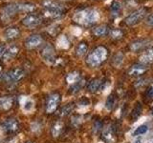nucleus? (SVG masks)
Returning <instances> with one entry per match:
<instances>
[{"instance_id":"42","label":"nucleus","mask_w":153,"mask_h":143,"mask_svg":"<svg viewBox=\"0 0 153 143\" xmlns=\"http://www.w3.org/2000/svg\"><path fill=\"white\" fill-rule=\"evenodd\" d=\"M29 143H31V142H29Z\"/></svg>"},{"instance_id":"27","label":"nucleus","mask_w":153,"mask_h":143,"mask_svg":"<svg viewBox=\"0 0 153 143\" xmlns=\"http://www.w3.org/2000/svg\"><path fill=\"white\" fill-rule=\"evenodd\" d=\"M57 44H59V46L61 48H68L69 41L65 35H60L59 39H57Z\"/></svg>"},{"instance_id":"24","label":"nucleus","mask_w":153,"mask_h":143,"mask_svg":"<svg viewBox=\"0 0 153 143\" xmlns=\"http://www.w3.org/2000/svg\"><path fill=\"white\" fill-rule=\"evenodd\" d=\"M79 73H76V72H74V73H71L69 74L68 75H67V82L70 83V84H74L76 83V81L79 80Z\"/></svg>"},{"instance_id":"22","label":"nucleus","mask_w":153,"mask_h":143,"mask_svg":"<svg viewBox=\"0 0 153 143\" xmlns=\"http://www.w3.org/2000/svg\"><path fill=\"white\" fill-rule=\"evenodd\" d=\"M108 31H109V29L107 26L102 25V26H99L97 28H95L94 33H95V35H97V36H102L104 35H106V33L108 32Z\"/></svg>"},{"instance_id":"5","label":"nucleus","mask_w":153,"mask_h":143,"mask_svg":"<svg viewBox=\"0 0 153 143\" xmlns=\"http://www.w3.org/2000/svg\"><path fill=\"white\" fill-rule=\"evenodd\" d=\"M23 76H24L23 70L19 68H16V69L9 71L8 73L5 74L4 78L7 82H16V81L20 80Z\"/></svg>"},{"instance_id":"39","label":"nucleus","mask_w":153,"mask_h":143,"mask_svg":"<svg viewBox=\"0 0 153 143\" xmlns=\"http://www.w3.org/2000/svg\"><path fill=\"white\" fill-rule=\"evenodd\" d=\"M0 143H2V140H1V138H0Z\"/></svg>"},{"instance_id":"30","label":"nucleus","mask_w":153,"mask_h":143,"mask_svg":"<svg viewBox=\"0 0 153 143\" xmlns=\"http://www.w3.org/2000/svg\"><path fill=\"white\" fill-rule=\"evenodd\" d=\"M123 54H121V52H118V54L115 55L114 58H113V64L116 67H118V66H120L123 63Z\"/></svg>"},{"instance_id":"26","label":"nucleus","mask_w":153,"mask_h":143,"mask_svg":"<svg viewBox=\"0 0 153 143\" xmlns=\"http://www.w3.org/2000/svg\"><path fill=\"white\" fill-rule=\"evenodd\" d=\"M141 113H142V105L140 102H138L137 105L135 106V108H134L133 112H132V118L133 119L138 118L139 116H140Z\"/></svg>"},{"instance_id":"33","label":"nucleus","mask_w":153,"mask_h":143,"mask_svg":"<svg viewBox=\"0 0 153 143\" xmlns=\"http://www.w3.org/2000/svg\"><path fill=\"white\" fill-rule=\"evenodd\" d=\"M102 128V123L100 121H95L94 125H93V130L95 133H98L100 129Z\"/></svg>"},{"instance_id":"13","label":"nucleus","mask_w":153,"mask_h":143,"mask_svg":"<svg viewBox=\"0 0 153 143\" xmlns=\"http://www.w3.org/2000/svg\"><path fill=\"white\" fill-rule=\"evenodd\" d=\"M100 89H103V82L100 79H94L88 85V91L91 93H96Z\"/></svg>"},{"instance_id":"2","label":"nucleus","mask_w":153,"mask_h":143,"mask_svg":"<svg viewBox=\"0 0 153 143\" xmlns=\"http://www.w3.org/2000/svg\"><path fill=\"white\" fill-rule=\"evenodd\" d=\"M108 51L105 47L100 46L94 49L87 56L86 62L90 67H98L107 59Z\"/></svg>"},{"instance_id":"35","label":"nucleus","mask_w":153,"mask_h":143,"mask_svg":"<svg viewBox=\"0 0 153 143\" xmlns=\"http://www.w3.org/2000/svg\"><path fill=\"white\" fill-rule=\"evenodd\" d=\"M39 130H40V125H39V124L36 123V122L32 124V131L37 132V131H39Z\"/></svg>"},{"instance_id":"38","label":"nucleus","mask_w":153,"mask_h":143,"mask_svg":"<svg viewBox=\"0 0 153 143\" xmlns=\"http://www.w3.org/2000/svg\"><path fill=\"white\" fill-rule=\"evenodd\" d=\"M141 142H142V139H141V138H139V139H137V140L134 141V143H141Z\"/></svg>"},{"instance_id":"28","label":"nucleus","mask_w":153,"mask_h":143,"mask_svg":"<svg viewBox=\"0 0 153 143\" xmlns=\"http://www.w3.org/2000/svg\"><path fill=\"white\" fill-rule=\"evenodd\" d=\"M148 131V127L146 125H141V126H139L135 132H134L133 135L134 136H140V135H143V133H146V132Z\"/></svg>"},{"instance_id":"4","label":"nucleus","mask_w":153,"mask_h":143,"mask_svg":"<svg viewBox=\"0 0 153 143\" xmlns=\"http://www.w3.org/2000/svg\"><path fill=\"white\" fill-rule=\"evenodd\" d=\"M60 101V97L59 94H51L47 100L46 104V112L48 114H53L59 107V104Z\"/></svg>"},{"instance_id":"34","label":"nucleus","mask_w":153,"mask_h":143,"mask_svg":"<svg viewBox=\"0 0 153 143\" xmlns=\"http://www.w3.org/2000/svg\"><path fill=\"white\" fill-rule=\"evenodd\" d=\"M146 24H147L148 26H151V27H153V13L149 14V15L147 16V18H146Z\"/></svg>"},{"instance_id":"21","label":"nucleus","mask_w":153,"mask_h":143,"mask_svg":"<svg viewBox=\"0 0 153 143\" xmlns=\"http://www.w3.org/2000/svg\"><path fill=\"white\" fill-rule=\"evenodd\" d=\"M17 10L21 12H31L33 10H35V5L29 4V3H18L16 4Z\"/></svg>"},{"instance_id":"11","label":"nucleus","mask_w":153,"mask_h":143,"mask_svg":"<svg viewBox=\"0 0 153 143\" xmlns=\"http://www.w3.org/2000/svg\"><path fill=\"white\" fill-rule=\"evenodd\" d=\"M42 42V38L37 35H31L30 37L26 40V46L28 48H36L37 46H39Z\"/></svg>"},{"instance_id":"7","label":"nucleus","mask_w":153,"mask_h":143,"mask_svg":"<svg viewBox=\"0 0 153 143\" xmlns=\"http://www.w3.org/2000/svg\"><path fill=\"white\" fill-rule=\"evenodd\" d=\"M41 56L45 61L52 63L55 60V50L51 45H47L41 52Z\"/></svg>"},{"instance_id":"41","label":"nucleus","mask_w":153,"mask_h":143,"mask_svg":"<svg viewBox=\"0 0 153 143\" xmlns=\"http://www.w3.org/2000/svg\"><path fill=\"white\" fill-rule=\"evenodd\" d=\"M152 114H153V109H152Z\"/></svg>"},{"instance_id":"17","label":"nucleus","mask_w":153,"mask_h":143,"mask_svg":"<svg viewBox=\"0 0 153 143\" xmlns=\"http://www.w3.org/2000/svg\"><path fill=\"white\" fill-rule=\"evenodd\" d=\"M20 101H21V105L24 111H26V112L32 111V109L33 108V102L31 98L26 97H21Z\"/></svg>"},{"instance_id":"40","label":"nucleus","mask_w":153,"mask_h":143,"mask_svg":"<svg viewBox=\"0 0 153 143\" xmlns=\"http://www.w3.org/2000/svg\"><path fill=\"white\" fill-rule=\"evenodd\" d=\"M0 73H1V67H0Z\"/></svg>"},{"instance_id":"15","label":"nucleus","mask_w":153,"mask_h":143,"mask_svg":"<svg viewBox=\"0 0 153 143\" xmlns=\"http://www.w3.org/2000/svg\"><path fill=\"white\" fill-rule=\"evenodd\" d=\"M18 11L16 4H10L7 7H5L3 10V17L4 18H9L13 16L14 13Z\"/></svg>"},{"instance_id":"29","label":"nucleus","mask_w":153,"mask_h":143,"mask_svg":"<svg viewBox=\"0 0 153 143\" xmlns=\"http://www.w3.org/2000/svg\"><path fill=\"white\" fill-rule=\"evenodd\" d=\"M83 84H84V81H83V80H81V81H76V83H74L73 87L71 88V92H72V93H74V94L78 93L79 91L81 88H82Z\"/></svg>"},{"instance_id":"1","label":"nucleus","mask_w":153,"mask_h":143,"mask_svg":"<svg viewBox=\"0 0 153 143\" xmlns=\"http://www.w3.org/2000/svg\"><path fill=\"white\" fill-rule=\"evenodd\" d=\"M100 18L99 13L96 10L85 9L82 11H79L75 13L73 16L74 21L81 24V25H91V24L96 23Z\"/></svg>"},{"instance_id":"3","label":"nucleus","mask_w":153,"mask_h":143,"mask_svg":"<svg viewBox=\"0 0 153 143\" xmlns=\"http://www.w3.org/2000/svg\"><path fill=\"white\" fill-rule=\"evenodd\" d=\"M146 10L145 8L136 10L135 12L130 13L126 19H124V22H126V24L128 26H134V25H136V24L140 23L142 19H143V17L146 16Z\"/></svg>"},{"instance_id":"31","label":"nucleus","mask_w":153,"mask_h":143,"mask_svg":"<svg viewBox=\"0 0 153 143\" xmlns=\"http://www.w3.org/2000/svg\"><path fill=\"white\" fill-rule=\"evenodd\" d=\"M72 110H73V105H72V104L66 105V106L63 107V109H62L61 114H62V116H67V114H69L72 112Z\"/></svg>"},{"instance_id":"36","label":"nucleus","mask_w":153,"mask_h":143,"mask_svg":"<svg viewBox=\"0 0 153 143\" xmlns=\"http://www.w3.org/2000/svg\"><path fill=\"white\" fill-rule=\"evenodd\" d=\"M147 97H153V86H151V87L147 90Z\"/></svg>"},{"instance_id":"12","label":"nucleus","mask_w":153,"mask_h":143,"mask_svg":"<svg viewBox=\"0 0 153 143\" xmlns=\"http://www.w3.org/2000/svg\"><path fill=\"white\" fill-rule=\"evenodd\" d=\"M18 52V48L16 46H11L5 51L4 55H3V59L5 61H8V60H12L13 58L16 57V55H17Z\"/></svg>"},{"instance_id":"8","label":"nucleus","mask_w":153,"mask_h":143,"mask_svg":"<svg viewBox=\"0 0 153 143\" xmlns=\"http://www.w3.org/2000/svg\"><path fill=\"white\" fill-rule=\"evenodd\" d=\"M146 70H147V67L145 64H142V63L135 64L131 66L130 69L128 70V74L131 76H139L143 74H145Z\"/></svg>"},{"instance_id":"19","label":"nucleus","mask_w":153,"mask_h":143,"mask_svg":"<svg viewBox=\"0 0 153 143\" xmlns=\"http://www.w3.org/2000/svg\"><path fill=\"white\" fill-rule=\"evenodd\" d=\"M62 128H63V123L61 121H57L54 124V126L52 128V135L53 136H59L61 132H62Z\"/></svg>"},{"instance_id":"20","label":"nucleus","mask_w":153,"mask_h":143,"mask_svg":"<svg viewBox=\"0 0 153 143\" xmlns=\"http://www.w3.org/2000/svg\"><path fill=\"white\" fill-rule=\"evenodd\" d=\"M18 35H19L18 29L14 28V27L9 28L6 30V32H5V36H6V38H8V39H13V38H16Z\"/></svg>"},{"instance_id":"32","label":"nucleus","mask_w":153,"mask_h":143,"mask_svg":"<svg viewBox=\"0 0 153 143\" xmlns=\"http://www.w3.org/2000/svg\"><path fill=\"white\" fill-rule=\"evenodd\" d=\"M123 36V32L121 30H112L111 31V37L112 38H115V39H119V38H121Z\"/></svg>"},{"instance_id":"16","label":"nucleus","mask_w":153,"mask_h":143,"mask_svg":"<svg viewBox=\"0 0 153 143\" xmlns=\"http://www.w3.org/2000/svg\"><path fill=\"white\" fill-rule=\"evenodd\" d=\"M115 133H114V129L112 127V125H110L108 127H106L103 131V138L105 139V141L108 143H112L114 142V137H115Z\"/></svg>"},{"instance_id":"9","label":"nucleus","mask_w":153,"mask_h":143,"mask_svg":"<svg viewBox=\"0 0 153 143\" xmlns=\"http://www.w3.org/2000/svg\"><path fill=\"white\" fill-rule=\"evenodd\" d=\"M22 22L25 26L29 28H33L40 24V18L36 15H28L23 19Z\"/></svg>"},{"instance_id":"37","label":"nucleus","mask_w":153,"mask_h":143,"mask_svg":"<svg viewBox=\"0 0 153 143\" xmlns=\"http://www.w3.org/2000/svg\"><path fill=\"white\" fill-rule=\"evenodd\" d=\"M5 51H6V50H5V47L2 46V45H0V57H1L4 55Z\"/></svg>"},{"instance_id":"25","label":"nucleus","mask_w":153,"mask_h":143,"mask_svg":"<svg viewBox=\"0 0 153 143\" xmlns=\"http://www.w3.org/2000/svg\"><path fill=\"white\" fill-rule=\"evenodd\" d=\"M86 52H87V45L85 43H80L78 48H76V55L82 56L86 54Z\"/></svg>"},{"instance_id":"10","label":"nucleus","mask_w":153,"mask_h":143,"mask_svg":"<svg viewBox=\"0 0 153 143\" xmlns=\"http://www.w3.org/2000/svg\"><path fill=\"white\" fill-rule=\"evenodd\" d=\"M4 126H5V129H6L8 132L13 133V132H16L18 130L19 124H18V121L16 118H9L6 120V122H5Z\"/></svg>"},{"instance_id":"23","label":"nucleus","mask_w":153,"mask_h":143,"mask_svg":"<svg viewBox=\"0 0 153 143\" xmlns=\"http://www.w3.org/2000/svg\"><path fill=\"white\" fill-rule=\"evenodd\" d=\"M115 104H116V97H115V94H111L106 99L105 107H106L107 110H112L115 106Z\"/></svg>"},{"instance_id":"6","label":"nucleus","mask_w":153,"mask_h":143,"mask_svg":"<svg viewBox=\"0 0 153 143\" xmlns=\"http://www.w3.org/2000/svg\"><path fill=\"white\" fill-rule=\"evenodd\" d=\"M150 43H151L150 39H138L131 43L130 49L133 52H141L146 50L147 47H149Z\"/></svg>"},{"instance_id":"18","label":"nucleus","mask_w":153,"mask_h":143,"mask_svg":"<svg viewBox=\"0 0 153 143\" xmlns=\"http://www.w3.org/2000/svg\"><path fill=\"white\" fill-rule=\"evenodd\" d=\"M13 98L9 97H5L0 99V107L4 110H9L13 106Z\"/></svg>"},{"instance_id":"14","label":"nucleus","mask_w":153,"mask_h":143,"mask_svg":"<svg viewBox=\"0 0 153 143\" xmlns=\"http://www.w3.org/2000/svg\"><path fill=\"white\" fill-rule=\"evenodd\" d=\"M140 62L142 64H148L153 62V48L146 51L140 57Z\"/></svg>"}]
</instances>
